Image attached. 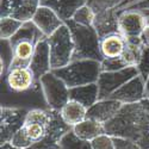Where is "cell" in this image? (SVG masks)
Masks as SVG:
<instances>
[{
	"label": "cell",
	"instance_id": "cell-33",
	"mask_svg": "<svg viewBox=\"0 0 149 149\" xmlns=\"http://www.w3.org/2000/svg\"><path fill=\"white\" fill-rule=\"evenodd\" d=\"M141 38H142L144 45L149 48V23L146 25V28H144V30H143V32L141 35Z\"/></svg>",
	"mask_w": 149,
	"mask_h": 149
},
{
	"label": "cell",
	"instance_id": "cell-19",
	"mask_svg": "<svg viewBox=\"0 0 149 149\" xmlns=\"http://www.w3.org/2000/svg\"><path fill=\"white\" fill-rule=\"evenodd\" d=\"M69 100L78 102L85 107H91L99 100V87L98 84H88L69 88Z\"/></svg>",
	"mask_w": 149,
	"mask_h": 149
},
{
	"label": "cell",
	"instance_id": "cell-13",
	"mask_svg": "<svg viewBox=\"0 0 149 149\" xmlns=\"http://www.w3.org/2000/svg\"><path fill=\"white\" fill-rule=\"evenodd\" d=\"M29 68L32 70L36 80L40 79L44 74L52 72V60H50V47H49L47 37L41 40L35 47V52L30 62Z\"/></svg>",
	"mask_w": 149,
	"mask_h": 149
},
{
	"label": "cell",
	"instance_id": "cell-34",
	"mask_svg": "<svg viewBox=\"0 0 149 149\" xmlns=\"http://www.w3.org/2000/svg\"><path fill=\"white\" fill-rule=\"evenodd\" d=\"M0 149H22V148H18V147L13 146L11 142H8V143H4V144H1Z\"/></svg>",
	"mask_w": 149,
	"mask_h": 149
},
{
	"label": "cell",
	"instance_id": "cell-31",
	"mask_svg": "<svg viewBox=\"0 0 149 149\" xmlns=\"http://www.w3.org/2000/svg\"><path fill=\"white\" fill-rule=\"evenodd\" d=\"M136 67H137V69H139L140 75L146 81L149 77V48L148 47L144 45L142 54H141V57H140V61H139V63Z\"/></svg>",
	"mask_w": 149,
	"mask_h": 149
},
{
	"label": "cell",
	"instance_id": "cell-14",
	"mask_svg": "<svg viewBox=\"0 0 149 149\" xmlns=\"http://www.w3.org/2000/svg\"><path fill=\"white\" fill-rule=\"evenodd\" d=\"M32 23L41 30V32L45 37L52 36L60 26L65 24V22L56 15L54 10L43 5H41L38 10L36 11L32 18Z\"/></svg>",
	"mask_w": 149,
	"mask_h": 149
},
{
	"label": "cell",
	"instance_id": "cell-1",
	"mask_svg": "<svg viewBox=\"0 0 149 149\" xmlns=\"http://www.w3.org/2000/svg\"><path fill=\"white\" fill-rule=\"evenodd\" d=\"M105 132L113 137L134 141L142 149H149V99L123 104L117 115L104 124Z\"/></svg>",
	"mask_w": 149,
	"mask_h": 149
},
{
	"label": "cell",
	"instance_id": "cell-18",
	"mask_svg": "<svg viewBox=\"0 0 149 149\" xmlns=\"http://www.w3.org/2000/svg\"><path fill=\"white\" fill-rule=\"evenodd\" d=\"M86 4L87 0H41V5L54 10L65 23L72 19L75 12Z\"/></svg>",
	"mask_w": 149,
	"mask_h": 149
},
{
	"label": "cell",
	"instance_id": "cell-10",
	"mask_svg": "<svg viewBox=\"0 0 149 149\" xmlns=\"http://www.w3.org/2000/svg\"><path fill=\"white\" fill-rule=\"evenodd\" d=\"M41 0H1L0 17H12L23 23L32 20Z\"/></svg>",
	"mask_w": 149,
	"mask_h": 149
},
{
	"label": "cell",
	"instance_id": "cell-12",
	"mask_svg": "<svg viewBox=\"0 0 149 149\" xmlns=\"http://www.w3.org/2000/svg\"><path fill=\"white\" fill-rule=\"evenodd\" d=\"M110 98L116 99V100L123 104H131L143 100L146 97V81L140 75L130 79L128 82L124 84L116 92L110 95Z\"/></svg>",
	"mask_w": 149,
	"mask_h": 149
},
{
	"label": "cell",
	"instance_id": "cell-16",
	"mask_svg": "<svg viewBox=\"0 0 149 149\" xmlns=\"http://www.w3.org/2000/svg\"><path fill=\"white\" fill-rule=\"evenodd\" d=\"M122 106H123V103L116 100V99H112V98L100 99L94 105L87 109L86 118L94 119L99 123L105 124L106 122L112 119L117 115V112L120 110Z\"/></svg>",
	"mask_w": 149,
	"mask_h": 149
},
{
	"label": "cell",
	"instance_id": "cell-8",
	"mask_svg": "<svg viewBox=\"0 0 149 149\" xmlns=\"http://www.w3.org/2000/svg\"><path fill=\"white\" fill-rule=\"evenodd\" d=\"M29 111L25 109L1 106L0 109V143H8L23 127Z\"/></svg>",
	"mask_w": 149,
	"mask_h": 149
},
{
	"label": "cell",
	"instance_id": "cell-11",
	"mask_svg": "<svg viewBox=\"0 0 149 149\" xmlns=\"http://www.w3.org/2000/svg\"><path fill=\"white\" fill-rule=\"evenodd\" d=\"M148 18L140 10H124L119 13V32L125 37H141Z\"/></svg>",
	"mask_w": 149,
	"mask_h": 149
},
{
	"label": "cell",
	"instance_id": "cell-28",
	"mask_svg": "<svg viewBox=\"0 0 149 149\" xmlns=\"http://www.w3.org/2000/svg\"><path fill=\"white\" fill-rule=\"evenodd\" d=\"M123 1L124 0H87V5L97 15V13H100V12H104L106 10L119 7L123 4Z\"/></svg>",
	"mask_w": 149,
	"mask_h": 149
},
{
	"label": "cell",
	"instance_id": "cell-27",
	"mask_svg": "<svg viewBox=\"0 0 149 149\" xmlns=\"http://www.w3.org/2000/svg\"><path fill=\"white\" fill-rule=\"evenodd\" d=\"M94 18H95V13L93 12V10L86 4L84 6H81L75 15L73 16V20L75 23H79L81 25H87V26H91L93 25V22H94Z\"/></svg>",
	"mask_w": 149,
	"mask_h": 149
},
{
	"label": "cell",
	"instance_id": "cell-30",
	"mask_svg": "<svg viewBox=\"0 0 149 149\" xmlns=\"http://www.w3.org/2000/svg\"><path fill=\"white\" fill-rule=\"evenodd\" d=\"M93 149H116L113 137L109 134H103L91 141Z\"/></svg>",
	"mask_w": 149,
	"mask_h": 149
},
{
	"label": "cell",
	"instance_id": "cell-15",
	"mask_svg": "<svg viewBox=\"0 0 149 149\" xmlns=\"http://www.w3.org/2000/svg\"><path fill=\"white\" fill-rule=\"evenodd\" d=\"M6 85L13 92H25L30 90L36 78L29 67H16L11 68L6 73Z\"/></svg>",
	"mask_w": 149,
	"mask_h": 149
},
{
	"label": "cell",
	"instance_id": "cell-2",
	"mask_svg": "<svg viewBox=\"0 0 149 149\" xmlns=\"http://www.w3.org/2000/svg\"><path fill=\"white\" fill-rule=\"evenodd\" d=\"M70 30L74 42V54L72 61L75 60H97L103 61L100 52V37L93 25H81L73 19L66 22Z\"/></svg>",
	"mask_w": 149,
	"mask_h": 149
},
{
	"label": "cell",
	"instance_id": "cell-32",
	"mask_svg": "<svg viewBox=\"0 0 149 149\" xmlns=\"http://www.w3.org/2000/svg\"><path fill=\"white\" fill-rule=\"evenodd\" d=\"M113 137V136H112ZM116 149H142L137 143H135L131 140L123 139V137H113Z\"/></svg>",
	"mask_w": 149,
	"mask_h": 149
},
{
	"label": "cell",
	"instance_id": "cell-4",
	"mask_svg": "<svg viewBox=\"0 0 149 149\" xmlns=\"http://www.w3.org/2000/svg\"><path fill=\"white\" fill-rule=\"evenodd\" d=\"M52 72L72 88L97 82L102 73V62L97 60H75L67 66L53 69Z\"/></svg>",
	"mask_w": 149,
	"mask_h": 149
},
{
	"label": "cell",
	"instance_id": "cell-24",
	"mask_svg": "<svg viewBox=\"0 0 149 149\" xmlns=\"http://www.w3.org/2000/svg\"><path fill=\"white\" fill-rule=\"evenodd\" d=\"M61 117L69 127H74L86 119V115H87V107H85L78 102L69 100L63 107L60 110Z\"/></svg>",
	"mask_w": 149,
	"mask_h": 149
},
{
	"label": "cell",
	"instance_id": "cell-21",
	"mask_svg": "<svg viewBox=\"0 0 149 149\" xmlns=\"http://www.w3.org/2000/svg\"><path fill=\"white\" fill-rule=\"evenodd\" d=\"M125 48V38L120 33L109 35L100 40V52L104 58L119 57Z\"/></svg>",
	"mask_w": 149,
	"mask_h": 149
},
{
	"label": "cell",
	"instance_id": "cell-3",
	"mask_svg": "<svg viewBox=\"0 0 149 149\" xmlns=\"http://www.w3.org/2000/svg\"><path fill=\"white\" fill-rule=\"evenodd\" d=\"M50 118L52 110H30L25 117L23 127L16 132L13 139L11 140V143L18 148L26 149L30 146L40 142L47 135Z\"/></svg>",
	"mask_w": 149,
	"mask_h": 149
},
{
	"label": "cell",
	"instance_id": "cell-6",
	"mask_svg": "<svg viewBox=\"0 0 149 149\" xmlns=\"http://www.w3.org/2000/svg\"><path fill=\"white\" fill-rule=\"evenodd\" d=\"M45 102L50 110L60 111L69 102V87L53 72H49L40 79Z\"/></svg>",
	"mask_w": 149,
	"mask_h": 149
},
{
	"label": "cell",
	"instance_id": "cell-26",
	"mask_svg": "<svg viewBox=\"0 0 149 149\" xmlns=\"http://www.w3.org/2000/svg\"><path fill=\"white\" fill-rule=\"evenodd\" d=\"M23 25V22L12 17H0V37L1 41H8Z\"/></svg>",
	"mask_w": 149,
	"mask_h": 149
},
{
	"label": "cell",
	"instance_id": "cell-22",
	"mask_svg": "<svg viewBox=\"0 0 149 149\" xmlns=\"http://www.w3.org/2000/svg\"><path fill=\"white\" fill-rule=\"evenodd\" d=\"M72 130L75 132L80 139L86 140V141H92L98 136H100L105 132V128L103 123H99L94 119H90L86 118L82 122H80L77 125H74L72 128Z\"/></svg>",
	"mask_w": 149,
	"mask_h": 149
},
{
	"label": "cell",
	"instance_id": "cell-35",
	"mask_svg": "<svg viewBox=\"0 0 149 149\" xmlns=\"http://www.w3.org/2000/svg\"><path fill=\"white\" fill-rule=\"evenodd\" d=\"M146 97L149 99V77L146 80Z\"/></svg>",
	"mask_w": 149,
	"mask_h": 149
},
{
	"label": "cell",
	"instance_id": "cell-25",
	"mask_svg": "<svg viewBox=\"0 0 149 149\" xmlns=\"http://www.w3.org/2000/svg\"><path fill=\"white\" fill-rule=\"evenodd\" d=\"M60 149H93L90 141L80 139L73 130H69L60 142Z\"/></svg>",
	"mask_w": 149,
	"mask_h": 149
},
{
	"label": "cell",
	"instance_id": "cell-20",
	"mask_svg": "<svg viewBox=\"0 0 149 149\" xmlns=\"http://www.w3.org/2000/svg\"><path fill=\"white\" fill-rule=\"evenodd\" d=\"M11 47V45H10ZM36 44L30 41H22L15 44L12 48V58L8 65V69L16 67H29L35 52Z\"/></svg>",
	"mask_w": 149,
	"mask_h": 149
},
{
	"label": "cell",
	"instance_id": "cell-5",
	"mask_svg": "<svg viewBox=\"0 0 149 149\" xmlns=\"http://www.w3.org/2000/svg\"><path fill=\"white\" fill-rule=\"evenodd\" d=\"M50 47L52 70L62 68L72 62L74 54V42L69 28L65 23L52 36L47 37Z\"/></svg>",
	"mask_w": 149,
	"mask_h": 149
},
{
	"label": "cell",
	"instance_id": "cell-9",
	"mask_svg": "<svg viewBox=\"0 0 149 149\" xmlns=\"http://www.w3.org/2000/svg\"><path fill=\"white\" fill-rule=\"evenodd\" d=\"M72 130V127L62 119L60 111L52 110V118L48 125V131L44 139L26 149H60L61 139Z\"/></svg>",
	"mask_w": 149,
	"mask_h": 149
},
{
	"label": "cell",
	"instance_id": "cell-23",
	"mask_svg": "<svg viewBox=\"0 0 149 149\" xmlns=\"http://www.w3.org/2000/svg\"><path fill=\"white\" fill-rule=\"evenodd\" d=\"M43 38H45V36L32 23V20H30V22L23 23L22 28L8 40V43L11 47H13L15 44H17L18 42H22V41H30V42L37 44Z\"/></svg>",
	"mask_w": 149,
	"mask_h": 149
},
{
	"label": "cell",
	"instance_id": "cell-29",
	"mask_svg": "<svg viewBox=\"0 0 149 149\" xmlns=\"http://www.w3.org/2000/svg\"><path fill=\"white\" fill-rule=\"evenodd\" d=\"M129 67L125 61L122 58V56L119 57H111V58H104L102 61V72H115V70H119L123 68Z\"/></svg>",
	"mask_w": 149,
	"mask_h": 149
},
{
	"label": "cell",
	"instance_id": "cell-17",
	"mask_svg": "<svg viewBox=\"0 0 149 149\" xmlns=\"http://www.w3.org/2000/svg\"><path fill=\"white\" fill-rule=\"evenodd\" d=\"M117 10L118 7L106 10L104 12L95 15L93 28L97 30L100 40L109 35L120 33L119 32V13Z\"/></svg>",
	"mask_w": 149,
	"mask_h": 149
},
{
	"label": "cell",
	"instance_id": "cell-7",
	"mask_svg": "<svg viewBox=\"0 0 149 149\" xmlns=\"http://www.w3.org/2000/svg\"><path fill=\"white\" fill-rule=\"evenodd\" d=\"M139 74L140 73L136 66H130L115 72H102L97 81L99 87V100L110 98L113 92Z\"/></svg>",
	"mask_w": 149,
	"mask_h": 149
},
{
	"label": "cell",
	"instance_id": "cell-36",
	"mask_svg": "<svg viewBox=\"0 0 149 149\" xmlns=\"http://www.w3.org/2000/svg\"><path fill=\"white\" fill-rule=\"evenodd\" d=\"M148 23H149V19H148Z\"/></svg>",
	"mask_w": 149,
	"mask_h": 149
}]
</instances>
